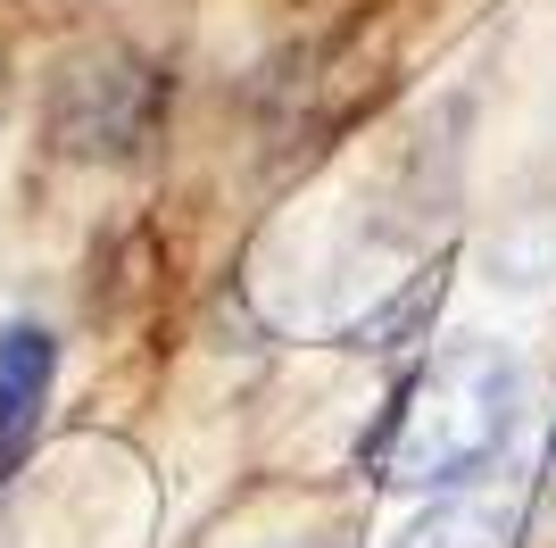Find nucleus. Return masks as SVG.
I'll list each match as a JSON object with an SVG mask.
<instances>
[{
    "label": "nucleus",
    "mask_w": 556,
    "mask_h": 548,
    "mask_svg": "<svg viewBox=\"0 0 556 548\" xmlns=\"http://www.w3.org/2000/svg\"><path fill=\"white\" fill-rule=\"evenodd\" d=\"M399 548H507V515L490 499H473V490H448L399 532Z\"/></svg>",
    "instance_id": "obj_3"
},
{
    "label": "nucleus",
    "mask_w": 556,
    "mask_h": 548,
    "mask_svg": "<svg viewBox=\"0 0 556 548\" xmlns=\"http://www.w3.org/2000/svg\"><path fill=\"white\" fill-rule=\"evenodd\" d=\"M42 399H50V333L42 324H9L0 333V474L34 449Z\"/></svg>",
    "instance_id": "obj_2"
},
{
    "label": "nucleus",
    "mask_w": 556,
    "mask_h": 548,
    "mask_svg": "<svg viewBox=\"0 0 556 548\" xmlns=\"http://www.w3.org/2000/svg\"><path fill=\"white\" fill-rule=\"evenodd\" d=\"M523 408V365L498 341H448L391 390L366 433V474L382 490H465L507 449Z\"/></svg>",
    "instance_id": "obj_1"
}]
</instances>
